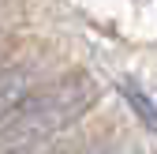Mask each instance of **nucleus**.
I'll list each match as a JSON object with an SVG mask.
<instances>
[{"label":"nucleus","mask_w":157,"mask_h":154,"mask_svg":"<svg viewBox=\"0 0 157 154\" xmlns=\"http://www.w3.org/2000/svg\"><path fill=\"white\" fill-rule=\"evenodd\" d=\"M120 90H124V98L131 102V109L139 113V120H142V124H146V128L153 132V136H157V105H153V102L146 98V94H142L139 87H135V83H124Z\"/></svg>","instance_id":"obj_3"},{"label":"nucleus","mask_w":157,"mask_h":154,"mask_svg":"<svg viewBox=\"0 0 157 154\" xmlns=\"http://www.w3.org/2000/svg\"><path fill=\"white\" fill-rule=\"evenodd\" d=\"M30 98V75L26 71H4L0 75V124Z\"/></svg>","instance_id":"obj_2"},{"label":"nucleus","mask_w":157,"mask_h":154,"mask_svg":"<svg viewBox=\"0 0 157 154\" xmlns=\"http://www.w3.org/2000/svg\"><path fill=\"white\" fill-rule=\"evenodd\" d=\"M94 98H97V87L90 79H82V75L64 79L60 87H49L41 94H30V98L0 124V150L11 154V150L37 147L41 139H49L56 132H64L67 124H75L94 105Z\"/></svg>","instance_id":"obj_1"}]
</instances>
